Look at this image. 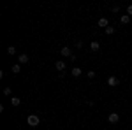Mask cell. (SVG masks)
<instances>
[{"instance_id": "cell-1", "label": "cell", "mask_w": 132, "mask_h": 130, "mask_svg": "<svg viewBox=\"0 0 132 130\" xmlns=\"http://www.w3.org/2000/svg\"><path fill=\"white\" fill-rule=\"evenodd\" d=\"M27 123H28L30 127H37V125H39V116H37V114H30V116L27 118Z\"/></svg>"}, {"instance_id": "cell-2", "label": "cell", "mask_w": 132, "mask_h": 130, "mask_svg": "<svg viewBox=\"0 0 132 130\" xmlns=\"http://www.w3.org/2000/svg\"><path fill=\"white\" fill-rule=\"evenodd\" d=\"M108 121H109V123H113V125H114V123H118V121H120V114H118V112H109Z\"/></svg>"}, {"instance_id": "cell-3", "label": "cell", "mask_w": 132, "mask_h": 130, "mask_svg": "<svg viewBox=\"0 0 132 130\" xmlns=\"http://www.w3.org/2000/svg\"><path fill=\"white\" fill-rule=\"evenodd\" d=\"M60 53H62V56H69V58L72 56V51H71V48H69V46H63V48L60 49Z\"/></svg>"}, {"instance_id": "cell-4", "label": "cell", "mask_w": 132, "mask_h": 130, "mask_svg": "<svg viewBox=\"0 0 132 130\" xmlns=\"http://www.w3.org/2000/svg\"><path fill=\"white\" fill-rule=\"evenodd\" d=\"M18 63H20V65L28 63V55H25V53H23V55H20V56H18Z\"/></svg>"}, {"instance_id": "cell-5", "label": "cell", "mask_w": 132, "mask_h": 130, "mask_svg": "<svg viewBox=\"0 0 132 130\" xmlns=\"http://www.w3.org/2000/svg\"><path fill=\"white\" fill-rule=\"evenodd\" d=\"M97 25H99V27H101V28H104V30H106V28H108V27H109V21L106 20V18H101V20H99V23H97Z\"/></svg>"}, {"instance_id": "cell-6", "label": "cell", "mask_w": 132, "mask_h": 130, "mask_svg": "<svg viewBox=\"0 0 132 130\" xmlns=\"http://www.w3.org/2000/svg\"><path fill=\"white\" fill-rule=\"evenodd\" d=\"M108 84H109V86H118V77L109 76V77H108Z\"/></svg>"}, {"instance_id": "cell-7", "label": "cell", "mask_w": 132, "mask_h": 130, "mask_svg": "<svg viewBox=\"0 0 132 130\" xmlns=\"http://www.w3.org/2000/svg\"><path fill=\"white\" fill-rule=\"evenodd\" d=\"M120 23H122V25H129V23H130V16H129V14H122Z\"/></svg>"}, {"instance_id": "cell-8", "label": "cell", "mask_w": 132, "mask_h": 130, "mask_svg": "<svg viewBox=\"0 0 132 130\" xmlns=\"http://www.w3.org/2000/svg\"><path fill=\"white\" fill-rule=\"evenodd\" d=\"M71 74H72V77H79V76H81V69H79V67H74V69L71 70Z\"/></svg>"}, {"instance_id": "cell-9", "label": "cell", "mask_w": 132, "mask_h": 130, "mask_svg": "<svg viewBox=\"0 0 132 130\" xmlns=\"http://www.w3.org/2000/svg\"><path fill=\"white\" fill-rule=\"evenodd\" d=\"M90 49L92 51H99L101 49V44H99L97 40H93V42H90Z\"/></svg>"}, {"instance_id": "cell-10", "label": "cell", "mask_w": 132, "mask_h": 130, "mask_svg": "<svg viewBox=\"0 0 132 130\" xmlns=\"http://www.w3.org/2000/svg\"><path fill=\"white\" fill-rule=\"evenodd\" d=\"M55 69H56V70H60V72H62V70L65 69V63H63L62 60H58L56 63H55Z\"/></svg>"}, {"instance_id": "cell-11", "label": "cell", "mask_w": 132, "mask_h": 130, "mask_svg": "<svg viewBox=\"0 0 132 130\" xmlns=\"http://www.w3.org/2000/svg\"><path fill=\"white\" fill-rule=\"evenodd\" d=\"M11 70H12V74H20V72H21V65H20V63H16V65H12V69H11Z\"/></svg>"}, {"instance_id": "cell-12", "label": "cell", "mask_w": 132, "mask_h": 130, "mask_svg": "<svg viewBox=\"0 0 132 130\" xmlns=\"http://www.w3.org/2000/svg\"><path fill=\"white\" fill-rule=\"evenodd\" d=\"M11 104H12L14 107H18V106H20V104H21V100L18 99V97H12V99H11Z\"/></svg>"}, {"instance_id": "cell-13", "label": "cell", "mask_w": 132, "mask_h": 130, "mask_svg": "<svg viewBox=\"0 0 132 130\" xmlns=\"http://www.w3.org/2000/svg\"><path fill=\"white\" fill-rule=\"evenodd\" d=\"M7 53H9L11 56H12V55H16V48H14V46H9V48H7Z\"/></svg>"}, {"instance_id": "cell-14", "label": "cell", "mask_w": 132, "mask_h": 130, "mask_svg": "<svg viewBox=\"0 0 132 130\" xmlns=\"http://www.w3.org/2000/svg\"><path fill=\"white\" fill-rule=\"evenodd\" d=\"M106 33H108V35H113V33H114V28H113V27H108V28H106Z\"/></svg>"}, {"instance_id": "cell-15", "label": "cell", "mask_w": 132, "mask_h": 130, "mask_svg": "<svg viewBox=\"0 0 132 130\" xmlns=\"http://www.w3.org/2000/svg\"><path fill=\"white\" fill-rule=\"evenodd\" d=\"M86 76H88V79H93V77H95V70H88Z\"/></svg>"}, {"instance_id": "cell-16", "label": "cell", "mask_w": 132, "mask_h": 130, "mask_svg": "<svg viewBox=\"0 0 132 130\" xmlns=\"http://www.w3.org/2000/svg\"><path fill=\"white\" fill-rule=\"evenodd\" d=\"M74 46H76L78 49H81V48H83V42H81V40H76V42H74Z\"/></svg>"}, {"instance_id": "cell-17", "label": "cell", "mask_w": 132, "mask_h": 130, "mask_svg": "<svg viewBox=\"0 0 132 130\" xmlns=\"http://www.w3.org/2000/svg\"><path fill=\"white\" fill-rule=\"evenodd\" d=\"M113 12H120V5H113Z\"/></svg>"}, {"instance_id": "cell-18", "label": "cell", "mask_w": 132, "mask_h": 130, "mask_svg": "<svg viewBox=\"0 0 132 130\" xmlns=\"http://www.w3.org/2000/svg\"><path fill=\"white\" fill-rule=\"evenodd\" d=\"M125 14H129V16H132V5H129V7H127V12H125Z\"/></svg>"}, {"instance_id": "cell-19", "label": "cell", "mask_w": 132, "mask_h": 130, "mask_svg": "<svg viewBox=\"0 0 132 130\" xmlns=\"http://www.w3.org/2000/svg\"><path fill=\"white\" fill-rule=\"evenodd\" d=\"M4 95H11V88H4Z\"/></svg>"}]
</instances>
